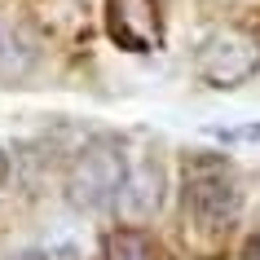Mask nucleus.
I'll return each instance as SVG.
<instances>
[{
    "instance_id": "nucleus-6",
    "label": "nucleus",
    "mask_w": 260,
    "mask_h": 260,
    "mask_svg": "<svg viewBox=\"0 0 260 260\" xmlns=\"http://www.w3.org/2000/svg\"><path fill=\"white\" fill-rule=\"evenodd\" d=\"M159 203H164V172H159V164L154 159H146L141 168H133L128 172V181H123L119 190V212L128 220H146L159 212Z\"/></svg>"
},
{
    "instance_id": "nucleus-7",
    "label": "nucleus",
    "mask_w": 260,
    "mask_h": 260,
    "mask_svg": "<svg viewBox=\"0 0 260 260\" xmlns=\"http://www.w3.org/2000/svg\"><path fill=\"white\" fill-rule=\"evenodd\" d=\"M106 260H164L159 243L141 230H115L106 238Z\"/></svg>"
},
{
    "instance_id": "nucleus-3",
    "label": "nucleus",
    "mask_w": 260,
    "mask_h": 260,
    "mask_svg": "<svg viewBox=\"0 0 260 260\" xmlns=\"http://www.w3.org/2000/svg\"><path fill=\"white\" fill-rule=\"evenodd\" d=\"M194 71H199V80H207L212 88H238V84H247L260 71V36L216 31V36L199 49Z\"/></svg>"
},
{
    "instance_id": "nucleus-5",
    "label": "nucleus",
    "mask_w": 260,
    "mask_h": 260,
    "mask_svg": "<svg viewBox=\"0 0 260 260\" xmlns=\"http://www.w3.org/2000/svg\"><path fill=\"white\" fill-rule=\"evenodd\" d=\"M40 62V40L27 22L0 14V84H18L27 80L31 67Z\"/></svg>"
},
{
    "instance_id": "nucleus-2",
    "label": "nucleus",
    "mask_w": 260,
    "mask_h": 260,
    "mask_svg": "<svg viewBox=\"0 0 260 260\" xmlns=\"http://www.w3.org/2000/svg\"><path fill=\"white\" fill-rule=\"evenodd\" d=\"M128 181V159H123V146L110 137H97L93 146H84V154L71 168L67 194L71 207L80 212H102V207L119 203V190Z\"/></svg>"
},
{
    "instance_id": "nucleus-9",
    "label": "nucleus",
    "mask_w": 260,
    "mask_h": 260,
    "mask_svg": "<svg viewBox=\"0 0 260 260\" xmlns=\"http://www.w3.org/2000/svg\"><path fill=\"white\" fill-rule=\"evenodd\" d=\"M5 172H9V159H5V146H0V181H5Z\"/></svg>"
},
{
    "instance_id": "nucleus-8",
    "label": "nucleus",
    "mask_w": 260,
    "mask_h": 260,
    "mask_svg": "<svg viewBox=\"0 0 260 260\" xmlns=\"http://www.w3.org/2000/svg\"><path fill=\"white\" fill-rule=\"evenodd\" d=\"M220 141H260V123H243V128H216Z\"/></svg>"
},
{
    "instance_id": "nucleus-4",
    "label": "nucleus",
    "mask_w": 260,
    "mask_h": 260,
    "mask_svg": "<svg viewBox=\"0 0 260 260\" xmlns=\"http://www.w3.org/2000/svg\"><path fill=\"white\" fill-rule=\"evenodd\" d=\"M110 40L128 53H154L164 44L159 27V0H106Z\"/></svg>"
},
{
    "instance_id": "nucleus-1",
    "label": "nucleus",
    "mask_w": 260,
    "mask_h": 260,
    "mask_svg": "<svg viewBox=\"0 0 260 260\" xmlns=\"http://www.w3.org/2000/svg\"><path fill=\"white\" fill-rule=\"evenodd\" d=\"M238 207H243V194H238L230 164L216 154L190 159V168H185V216L199 230H230L238 220Z\"/></svg>"
}]
</instances>
